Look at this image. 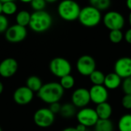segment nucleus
<instances>
[{"instance_id": "c756f323", "label": "nucleus", "mask_w": 131, "mask_h": 131, "mask_svg": "<svg viewBox=\"0 0 131 131\" xmlns=\"http://www.w3.org/2000/svg\"><path fill=\"white\" fill-rule=\"evenodd\" d=\"M8 28V20L5 15L1 14L0 15V33L5 32Z\"/></svg>"}, {"instance_id": "2eb2a0df", "label": "nucleus", "mask_w": 131, "mask_h": 131, "mask_svg": "<svg viewBox=\"0 0 131 131\" xmlns=\"http://www.w3.org/2000/svg\"><path fill=\"white\" fill-rule=\"evenodd\" d=\"M18 68V64L15 59L12 58H5L0 63V75L5 78H11L17 72Z\"/></svg>"}, {"instance_id": "39448f33", "label": "nucleus", "mask_w": 131, "mask_h": 131, "mask_svg": "<svg viewBox=\"0 0 131 131\" xmlns=\"http://www.w3.org/2000/svg\"><path fill=\"white\" fill-rule=\"evenodd\" d=\"M49 69L53 75L61 78L66 75L71 74L72 68L69 61L64 58L57 57L50 61Z\"/></svg>"}, {"instance_id": "6e6552de", "label": "nucleus", "mask_w": 131, "mask_h": 131, "mask_svg": "<svg viewBox=\"0 0 131 131\" xmlns=\"http://www.w3.org/2000/svg\"><path fill=\"white\" fill-rule=\"evenodd\" d=\"M76 118L78 124H82L86 127H94L99 120L95 109L88 107L81 108L76 114Z\"/></svg>"}, {"instance_id": "dca6fc26", "label": "nucleus", "mask_w": 131, "mask_h": 131, "mask_svg": "<svg viewBox=\"0 0 131 131\" xmlns=\"http://www.w3.org/2000/svg\"><path fill=\"white\" fill-rule=\"evenodd\" d=\"M122 84V78H121L116 73L111 72L105 75L104 86L107 90H115Z\"/></svg>"}, {"instance_id": "2f4dec72", "label": "nucleus", "mask_w": 131, "mask_h": 131, "mask_svg": "<svg viewBox=\"0 0 131 131\" xmlns=\"http://www.w3.org/2000/svg\"><path fill=\"white\" fill-rule=\"evenodd\" d=\"M61 105L60 104V103H59V102L51 104H50V106H49V109H50V111H51L54 114L60 113V111H61Z\"/></svg>"}, {"instance_id": "6ab92c4d", "label": "nucleus", "mask_w": 131, "mask_h": 131, "mask_svg": "<svg viewBox=\"0 0 131 131\" xmlns=\"http://www.w3.org/2000/svg\"><path fill=\"white\" fill-rule=\"evenodd\" d=\"M1 2L2 3V14L5 16L14 15L17 12L18 7L15 2L12 0H1Z\"/></svg>"}, {"instance_id": "e433bc0d", "label": "nucleus", "mask_w": 131, "mask_h": 131, "mask_svg": "<svg viewBox=\"0 0 131 131\" xmlns=\"http://www.w3.org/2000/svg\"><path fill=\"white\" fill-rule=\"evenodd\" d=\"M3 89H4L3 84H2V83L0 81V94H2V91H3Z\"/></svg>"}, {"instance_id": "4468645a", "label": "nucleus", "mask_w": 131, "mask_h": 131, "mask_svg": "<svg viewBox=\"0 0 131 131\" xmlns=\"http://www.w3.org/2000/svg\"><path fill=\"white\" fill-rule=\"evenodd\" d=\"M89 93L91 101L97 105L107 102L109 97L108 90L104 85H93L90 88Z\"/></svg>"}, {"instance_id": "20e7f679", "label": "nucleus", "mask_w": 131, "mask_h": 131, "mask_svg": "<svg viewBox=\"0 0 131 131\" xmlns=\"http://www.w3.org/2000/svg\"><path fill=\"white\" fill-rule=\"evenodd\" d=\"M81 9L78 2L73 0H64L58 6V13L61 19L73 21L78 19Z\"/></svg>"}, {"instance_id": "f3484780", "label": "nucleus", "mask_w": 131, "mask_h": 131, "mask_svg": "<svg viewBox=\"0 0 131 131\" xmlns=\"http://www.w3.org/2000/svg\"><path fill=\"white\" fill-rule=\"evenodd\" d=\"M95 111H96V113H97L99 119H101V120L110 119V117L112 115V112H113L111 105L107 102H104V103L97 105Z\"/></svg>"}, {"instance_id": "7c9ffc66", "label": "nucleus", "mask_w": 131, "mask_h": 131, "mask_svg": "<svg viewBox=\"0 0 131 131\" xmlns=\"http://www.w3.org/2000/svg\"><path fill=\"white\" fill-rule=\"evenodd\" d=\"M122 106L127 109V110H131V95L130 94H124V96L122 98L121 101Z\"/></svg>"}, {"instance_id": "f704fd0d", "label": "nucleus", "mask_w": 131, "mask_h": 131, "mask_svg": "<svg viewBox=\"0 0 131 131\" xmlns=\"http://www.w3.org/2000/svg\"><path fill=\"white\" fill-rule=\"evenodd\" d=\"M62 131H78L75 127H66L64 128Z\"/></svg>"}, {"instance_id": "473e14b6", "label": "nucleus", "mask_w": 131, "mask_h": 131, "mask_svg": "<svg viewBox=\"0 0 131 131\" xmlns=\"http://www.w3.org/2000/svg\"><path fill=\"white\" fill-rule=\"evenodd\" d=\"M124 39L128 44L131 45V28L126 31L124 35Z\"/></svg>"}, {"instance_id": "9b49d317", "label": "nucleus", "mask_w": 131, "mask_h": 131, "mask_svg": "<svg viewBox=\"0 0 131 131\" xmlns=\"http://www.w3.org/2000/svg\"><path fill=\"white\" fill-rule=\"evenodd\" d=\"M91 102L89 90L84 88L76 89L71 95V103L75 107L84 108Z\"/></svg>"}, {"instance_id": "7ed1b4c3", "label": "nucleus", "mask_w": 131, "mask_h": 131, "mask_svg": "<svg viewBox=\"0 0 131 131\" xmlns=\"http://www.w3.org/2000/svg\"><path fill=\"white\" fill-rule=\"evenodd\" d=\"M101 12L96 8L88 5L82 8L78 17L79 22L84 27L93 28L100 24L102 21Z\"/></svg>"}, {"instance_id": "393cba45", "label": "nucleus", "mask_w": 131, "mask_h": 131, "mask_svg": "<svg viewBox=\"0 0 131 131\" xmlns=\"http://www.w3.org/2000/svg\"><path fill=\"white\" fill-rule=\"evenodd\" d=\"M59 84H61V86L64 90H69L74 88L75 84V80L71 74H68L61 78Z\"/></svg>"}, {"instance_id": "f8f14e48", "label": "nucleus", "mask_w": 131, "mask_h": 131, "mask_svg": "<svg viewBox=\"0 0 131 131\" xmlns=\"http://www.w3.org/2000/svg\"><path fill=\"white\" fill-rule=\"evenodd\" d=\"M114 72L122 79L131 77V58L122 57L118 58L114 64Z\"/></svg>"}, {"instance_id": "5701e85b", "label": "nucleus", "mask_w": 131, "mask_h": 131, "mask_svg": "<svg viewBox=\"0 0 131 131\" xmlns=\"http://www.w3.org/2000/svg\"><path fill=\"white\" fill-rule=\"evenodd\" d=\"M94 131H114V124L110 119H99L94 126Z\"/></svg>"}, {"instance_id": "72a5a7b5", "label": "nucleus", "mask_w": 131, "mask_h": 131, "mask_svg": "<svg viewBox=\"0 0 131 131\" xmlns=\"http://www.w3.org/2000/svg\"><path fill=\"white\" fill-rule=\"evenodd\" d=\"M75 128L77 129V130L78 131H87V128H88V127H86L85 126H84V125H82V124H78Z\"/></svg>"}, {"instance_id": "bb28decb", "label": "nucleus", "mask_w": 131, "mask_h": 131, "mask_svg": "<svg viewBox=\"0 0 131 131\" xmlns=\"http://www.w3.org/2000/svg\"><path fill=\"white\" fill-rule=\"evenodd\" d=\"M124 35L121 30H113L110 31L109 39L114 44H119L124 39Z\"/></svg>"}, {"instance_id": "ddd939ff", "label": "nucleus", "mask_w": 131, "mask_h": 131, "mask_svg": "<svg viewBox=\"0 0 131 131\" xmlns=\"http://www.w3.org/2000/svg\"><path fill=\"white\" fill-rule=\"evenodd\" d=\"M34 97V92L31 91L26 86H21L18 88L14 94V101L18 105H27L31 102Z\"/></svg>"}, {"instance_id": "4c0bfd02", "label": "nucleus", "mask_w": 131, "mask_h": 131, "mask_svg": "<svg viewBox=\"0 0 131 131\" xmlns=\"http://www.w3.org/2000/svg\"><path fill=\"white\" fill-rule=\"evenodd\" d=\"M128 21H129V24H130L131 28V12L129 14V16H128Z\"/></svg>"}, {"instance_id": "9d476101", "label": "nucleus", "mask_w": 131, "mask_h": 131, "mask_svg": "<svg viewBox=\"0 0 131 131\" xmlns=\"http://www.w3.org/2000/svg\"><path fill=\"white\" fill-rule=\"evenodd\" d=\"M5 33V38L8 42L18 43L22 41L27 36V29L25 27L13 25L7 29Z\"/></svg>"}, {"instance_id": "4be33fe9", "label": "nucleus", "mask_w": 131, "mask_h": 131, "mask_svg": "<svg viewBox=\"0 0 131 131\" xmlns=\"http://www.w3.org/2000/svg\"><path fill=\"white\" fill-rule=\"evenodd\" d=\"M120 131H131V114H124L118 121Z\"/></svg>"}, {"instance_id": "58836bf2", "label": "nucleus", "mask_w": 131, "mask_h": 131, "mask_svg": "<svg viewBox=\"0 0 131 131\" xmlns=\"http://www.w3.org/2000/svg\"><path fill=\"white\" fill-rule=\"evenodd\" d=\"M2 14V3L1 2V0H0V15Z\"/></svg>"}, {"instance_id": "412c9836", "label": "nucleus", "mask_w": 131, "mask_h": 131, "mask_svg": "<svg viewBox=\"0 0 131 131\" xmlns=\"http://www.w3.org/2000/svg\"><path fill=\"white\" fill-rule=\"evenodd\" d=\"M64 118H71L76 114V107L72 103H66L61 105V111L59 113Z\"/></svg>"}, {"instance_id": "a878e982", "label": "nucleus", "mask_w": 131, "mask_h": 131, "mask_svg": "<svg viewBox=\"0 0 131 131\" xmlns=\"http://www.w3.org/2000/svg\"><path fill=\"white\" fill-rule=\"evenodd\" d=\"M110 0H91L90 1V5L96 8L100 12L107 9L111 5Z\"/></svg>"}, {"instance_id": "423d86ee", "label": "nucleus", "mask_w": 131, "mask_h": 131, "mask_svg": "<svg viewBox=\"0 0 131 131\" xmlns=\"http://www.w3.org/2000/svg\"><path fill=\"white\" fill-rule=\"evenodd\" d=\"M104 26L110 31L121 30L125 24V19L123 15L117 11H110L107 12L103 18Z\"/></svg>"}, {"instance_id": "aec40b11", "label": "nucleus", "mask_w": 131, "mask_h": 131, "mask_svg": "<svg viewBox=\"0 0 131 131\" xmlns=\"http://www.w3.org/2000/svg\"><path fill=\"white\" fill-rule=\"evenodd\" d=\"M30 19H31V14L26 10H21L18 12L15 17L16 24L25 28L27 25H29Z\"/></svg>"}, {"instance_id": "f03ea898", "label": "nucleus", "mask_w": 131, "mask_h": 131, "mask_svg": "<svg viewBox=\"0 0 131 131\" xmlns=\"http://www.w3.org/2000/svg\"><path fill=\"white\" fill-rule=\"evenodd\" d=\"M52 17L46 11L34 12L31 14L29 22L30 28L36 33H43L48 31L52 25Z\"/></svg>"}, {"instance_id": "b1692460", "label": "nucleus", "mask_w": 131, "mask_h": 131, "mask_svg": "<svg viewBox=\"0 0 131 131\" xmlns=\"http://www.w3.org/2000/svg\"><path fill=\"white\" fill-rule=\"evenodd\" d=\"M91 82L93 84V85H104L105 75L104 74L98 70H95L90 76Z\"/></svg>"}, {"instance_id": "0eeeda50", "label": "nucleus", "mask_w": 131, "mask_h": 131, "mask_svg": "<svg viewBox=\"0 0 131 131\" xmlns=\"http://www.w3.org/2000/svg\"><path fill=\"white\" fill-rule=\"evenodd\" d=\"M34 123L39 127L47 128L51 127L55 120L54 114L49 108L43 107L37 110L33 116Z\"/></svg>"}, {"instance_id": "f257e3e1", "label": "nucleus", "mask_w": 131, "mask_h": 131, "mask_svg": "<svg viewBox=\"0 0 131 131\" xmlns=\"http://www.w3.org/2000/svg\"><path fill=\"white\" fill-rule=\"evenodd\" d=\"M64 90L58 82H49L43 84L37 93L38 98L43 102L51 104L59 102L62 98Z\"/></svg>"}, {"instance_id": "a211bd4d", "label": "nucleus", "mask_w": 131, "mask_h": 131, "mask_svg": "<svg viewBox=\"0 0 131 131\" xmlns=\"http://www.w3.org/2000/svg\"><path fill=\"white\" fill-rule=\"evenodd\" d=\"M25 86L28 88L31 91L38 93L39 90L41 88V87L43 86V83L40 78H38V76L33 75V76H30L28 78Z\"/></svg>"}, {"instance_id": "c85d7f7f", "label": "nucleus", "mask_w": 131, "mask_h": 131, "mask_svg": "<svg viewBox=\"0 0 131 131\" xmlns=\"http://www.w3.org/2000/svg\"><path fill=\"white\" fill-rule=\"evenodd\" d=\"M122 89L124 92V94H130L131 95V77H129L126 79H124L122 81Z\"/></svg>"}, {"instance_id": "ea45409f", "label": "nucleus", "mask_w": 131, "mask_h": 131, "mask_svg": "<svg viewBox=\"0 0 131 131\" xmlns=\"http://www.w3.org/2000/svg\"><path fill=\"white\" fill-rule=\"evenodd\" d=\"M0 131H2V128H1V127H0Z\"/></svg>"}, {"instance_id": "cd10ccee", "label": "nucleus", "mask_w": 131, "mask_h": 131, "mask_svg": "<svg viewBox=\"0 0 131 131\" xmlns=\"http://www.w3.org/2000/svg\"><path fill=\"white\" fill-rule=\"evenodd\" d=\"M47 2L45 0H33L31 1V6L35 12L44 11L45 8L46 7Z\"/></svg>"}, {"instance_id": "c9c22d12", "label": "nucleus", "mask_w": 131, "mask_h": 131, "mask_svg": "<svg viewBox=\"0 0 131 131\" xmlns=\"http://www.w3.org/2000/svg\"><path fill=\"white\" fill-rule=\"evenodd\" d=\"M126 5H127V8H128L129 10H130V12H131V0H128V1H127Z\"/></svg>"}, {"instance_id": "1a4fd4ad", "label": "nucleus", "mask_w": 131, "mask_h": 131, "mask_svg": "<svg viewBox=\"0 0 131 131\" xmlns=\"http://www.w3.org/2000/svg\"><path fill=\"white\" fill-rule=\"evenodd\" d=\"M76 67L78 73L85 77H89L95 70H97L95 59L88 54L81 56L77 61Z\"/></svg>"}]
</instances>
